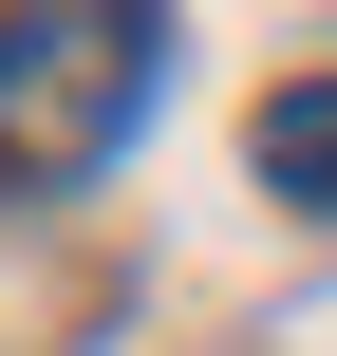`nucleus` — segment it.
<instances>
[{
    "mask_svg": "<svg viewBox=\"0 0 337 356\" xmlns=\"http://www.w3.org/2000/svg\"><path fill=\"white\" fill-rule=\"evenodd\" d=\"M263 188H281V207H337V75L263 94Z\"/></svg>",
    "mask_w": 337,
    "mask_h": 356,
    "instance_id": "nucleus-2",
    "label": "nucleus"
},
{
    "mask_svg": "<svg viewBox=\"0 0 337 356\" xmlns=\"http://www.w3.org/2000/svg\"><path fill=\"white\" fill-rule=\"evenodd\" d=\"M150 56H169V19H113V0L0 19V169H94L150 113Z\"/></svg>",
    "mask_w": 337,
    "mask_h": 356,
    "instance_id": "nucleus-1",
    "label": "nucleus"
}]
</instances>
